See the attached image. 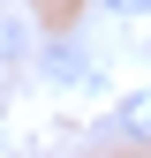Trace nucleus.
<instances>
[{
	"label": "nucleus",
	"mask_w": 151,
	"mask_h": 158,
	"mask_svg": "<svg viewBox=\"0 0 151 158\" xmlns=\"http://www.w3.org/2000/svg\"><path fill=\"white\" fill-rule=\"evenodd\" d=\"M113 128H121L128 143H151V90H128L121 106H113Z\"/></svg>",
	"instance_id": "obj_1"
},
{
	"label": "nucleus",
	"mask_w": 151,
	"mask_h": 158,
	"mask_svg": "<svg viewBox=\"0 0 151 158\" xmlns=\"http://www.w3.org/2000/svg\"><path fill=\"white\" fill-rule=\"evenodd\" d=\"M45 75H53V83H91L83 45H45Z\"/></svg>",
	"instance_id": "obj_2"
},
{
	"label": "nucleus",
	"mask_w": 151,
	"mask_h": 158,
	"mask_svg": "<svg viewBox=\"0 0 151 158\" xmlns=\"http://www.w3.org/2000/svg\"><path fill=\"white\" fill-rule=\"evenodd\" d=\"M98 8H113V15H151V0H98Z\"/></svg>",
	"instance_id": "obj_3"
}]
</instances>
